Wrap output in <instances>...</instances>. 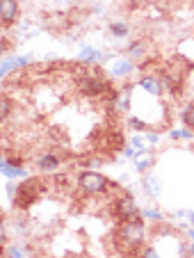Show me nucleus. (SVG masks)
Listing matches in <instances>:
<instances>
[{"label":"nucleus","instance_id":"2f4dec72","mask_svg":"<svg viewBox=\"0 0 194 258\" xmlns=\"http://www.w3.org/2000/svg\"><path fill=\"white\" fill-rule=\"evenodd\" d=\"M7 76H10V73H7V71H5V69H3V64H0V83H3V80H5V78H7Z\"/></svg>","mask_w":194,"mask_h":258},{"label":"nucleus","instance_id":"2eb2a0df","mask_svg":"<svg viewBox=\"0 0 194 258\" xmlns=\"http://www.w3.org/2000/svg\"><path fill=\"white\" fill-rule=\"evenodd\" d=\"M107 32H110L112 39H126L128 34H131V25L126 21H112L107 25Z\"/></svg>","mask_w":194,"mask_h":258},{"label":"nucleus","instance_id":"6ab92c4d","mask_svg":"<svg viewBox=\"0 0 194 258\" xmlns=\"http://www.w3.org/2000/svg\"><path fill=\"white\" fill-rule=\"evenodd\" d=\"M7 244H10V231H7V224L0 217V253H5Z\"/></svg>","mask_w":194,"mask_h":258},{"label":"nucleus","instance_id":"c85d7f7f","mask_svg":"<svg viewBox=\"0 0 194 258\" xmlns=\"http://www.w3.org/2000/svg\"><path fill=\"white\" fill-rule=\"evenodd\" d=\"M7 165H14V167H23V158H21V156H10V158H7Z\"/></svg>","mask_w":194,"mask_h":258},{"label":"nucleus","instance_id":"20e7f679","mask_svg":"<svg viewBox=\"0 0 194 258\" xmlns=\"http://www.w3.org/2000/svg\"><path fill=\"white\" fill-rule=\"evenodd\" d=\"M41 187H44V185H41V180L25 178V183H21V185H19V192H16L12 206H14V208H19V210H28L30 206L34 204V199H37V195H39V190H41Z\"/></svg>","mask_w":194,"mask_h":258},{"label":"nucleus","instance_id":"c756f323","mask_svg":"<svg viewBox=\"0 0 194 258\" xmlns=\"http://www.w3.org/2000/svg\"><path fill=\"white\" fill-rule=\"evenodd\" d=\"M137 153H140V151H137V149H135V146H126V149H123V156H126V158H133V160H135V156H137Z\"/></svg>","mask_w":194,"mask_h":258},{"label":"nucleus","instance_id":"7ed1b4c3","mask_svg":"<svg viewBox=\"0 0 194 258\" xmlns=\"http://www.w3.org/2000/svg\"><path fill=\"white\" fill-rule=\"evenodd\" d=\"M78 187L87 197H101V195H107L110 190H114L116 185H112V180L105 178L103 174H98V171L85 169L78 176Z\"/></svg>","mask_w":194,"mask_h":258},{"label":"nucleus","instance_id":"0eeeda50","mask_svg":"<svg viewBox=\"0 0 194 258\" xmlns=\"http://www.w3.org/2000/svg\"><path fill=\"white\" fill-rule=\"evenodd\" d=\"M34 167H37V171H41V174H57V169L62 167V158L55 151H46L37 158Z\"/></svg>","mask_w":194,"mask_h":258},{"label":"nucleus","instance_id":"1a4fd4ad","mask_svg":"<svg viewBox=\"0 0 194 258\" xmlns=\"http://www.w3.org/2000/svg\"><path fill=\"white\" fill-rule=\"evenodd\" d=\"M135 71V62L131 57H116L110 67V76L112 78H128Z\"/></svg>","mask_w":194,"mask_h":258},{"label":"nucleus","instance_id":"dca6fc26","mask_svg":"<svg viewBox=\"0 0 194 258\" xmlns=\"http://www.w3.org/2000/svg\"><path fill=\"white\" fill-rule=\"evenodd\" d=\"M0 174L5 176V178H28V169L25 167H14V165H5L0 169Z\"/></svg>","mask_w":194,"mask_h":258},{"label":"nucleus","instance_id":"4be33fe9","mask_svg":"<svg viewBox=\"0 0 194 258\" xmlns=\"http://www.w3.org/2000/svg\"><path fill=\"white\" fill-rule=\"evenodd\" d=\"M171 140H192L194 133L192 131H185V128H174V131L169 133Z\"/></svg>","mask_w":194,"mask_h":258},{"label":"nucleus","instance_id":"ddd939ff","mask_svg":"<svg viewBox=\"0 0 194 258\" xmlns=\"http://www.w3.org/2000/svg\"><path fill=\"white\" fill-rule=\"evenodd\" d=\"M16 110V103L12 96H7V94H0V126L5 121H10L12 114H14Z\"/></svg>","mask_w":194,"mask_h":258},{"label":"nucleus","instance_id":"a211bd4d","mask_svg":"<svg viewBox=\"0 0 194 258\" xmlns=\"http://www.w3.org/2000/svg\"><path fill=\"white\" fill-rule=\"evenodd\" d=\"M142 217L151 222H165V213L158 208H142Z\"/></svg>","mask_w":194,"mask_h":258},{"label":"nucleus","instance_id":"5701e85b","mask_svg":"<svg viewBox=\"0 0 194 258\" xmlns=\"http://www.w3.org/2000/svg\"><path fill=\"white\" fill-rule=\"evenodd\" d=\"M126 126L128 128H133V131H146V121L144 119H140V117H128V121H126Z\"/></svg>","mask_w":194,"mask_h":258},{"label":"nucleus","instance_id":"6e6552de","mask_svg":"<svg viewBox=\"0 0 194 258\" xmlns=\"http://www.w3.org/2000/svg\"><path fill=\"white\" fill-rule=\"evenodd\" d=\"M126 53H128V57H131L133 62H144V59L151 55V44H149V39L140 37V39L131 41V44H128V48H126Z\"/></svg>","mask_w":194,"mask_h":258},{"label":"nucleus","instance_id":"7c9ffc66","mask_svg":"<svg viewBox=\"0 0 194 258\" xmlns=\"http://www.w3.org/2000/svg\"><path fill=\"white\" fill-rule=\"evenodd\" d=\"M146 140H149V144H158V142H160V133L151 131L149 135H146Z\"/></svg>","mask_w":194,"mask_h":258},{"label":"nucleus","instance_id":"393cba45","mask_svg":"<svg viewBox=\"0 0 194 258\" xmlns=\"http://www.w3.org/2000/svg\"><path fill=\"white\" fill-rule=\"evenodd\" d=\"M5 192H7V197H10V201H14L16 192H19V185H16L14 180L10 178V183H5Z\"/></svg>","mask_w":194,"mask_h":258},{"label":"nucleus","instance_id":"473e14b6","mask_svg":"<svg viewBox=\"0 0 194 258\" xmlns=\"http://www.w3.org/2000/svg\"><path fill=\"white\" fill-rule=\"evenodd\" d=\"M187 256H194V240H192V244H189V249H187Z\"/></svg>","mask_w":194,"mask_h":258},{"label":"nucleus","instance_id":"9b49d317","mask_svg":"<svg viewBox=\"0 0 194 258\" xmlns=\"http://www.w3.org/2000/svg\"><path fill=\"white\" fill-rule=\"evenodd\" d=\"M110 59V53H103V50H96L92 46H83L80 48V64H96V62H107Z\"/></svg>","mask_w":194,"mask_h":258},{"label":"nucleus","instance_id":"bb28decb","mask_svg":"<svg viewBox=\"0 0 194 258\" xmlns=\"http://www.w3.org/2000/svg\"><path fill=\"white\" fill-rule=\"evenodd\" d=\"M131 144L133 146H135V149H137V151H146V144H144V137H140V135H135V137H133V140H131Z\"/></svg>","mask_w":194,"mask_h":258},{"label":"nucleus","instance_id":"72a5a7b5","mask_svg":"<svg viewBox=\"0 0 194 258\" xmlns=\"http://www.w3.org/2000/svg\"><path fill=\"white\" fill-rule=\"evenodd\" d=\"M7 165V158H3V156H0V169H3V167H5Z\"/></svg>","mask_w":194,"mask_h":258},{"label":"nucleus","instance_id":"4468645a","mask_svg":"<svg viewBox=\"0 0 194 258\" xmlns=\"http://www.w3.org/2000/svg\"><path fill=\"white\" fill-rule=\"evenodd\" d=\"M153 165H155V156L151 151H142L135 156V171H140V174H146Z\"/></svg>","mask_w":194,"mask_h":258},{"label":"nucleus","instance_id":"cd10ccee","mask_svg":"<svg viewBox=\"0 0 194 258\" xmlns=\"http://www.w3.org/2000/svg\"><path fill=\"white\" fill-rule=\"evenodd\" d=\"M140 253H142V256H146V258H155V256H158L155 247H142V249H140Z\"/></svg>","mask_w":194,"mask_h":258},{"label":"nucleus","instance_id":"b1692460","mask_svg":"<svg viewBox=\"0 0 194 258\" xmlns=\"http://www.w3.org/2000/svg\"><path fill=\"white\" fill-rule=\"evenodd\" d=\"M174 219H185V222L194 224V213H192V210H176V213H174Z\"/></svg>","mask_w":194,"mask_h":258},{"label":"nucleus","instance_id":"f03ea898","mask_svg":"<svg viewBox=\"0 0 194 258\" xmlns=\"http://www.w3.org/2000/svg\"><path fill=\"white\" fill-rule=\"evenodd\" d=\"M76 87L87 98H101L110 92V83L98 69H85L83 73H76Z\"/></svg>","mask_w":194,"mask_h":258},{"label":"nucleus","instance_id":"f704fd0d","mask_svg":"<svg viewBox=\"0 0 194 258\" xmlns=\"http://www.w3.org/2000/svg\"><path fill=\"white\" fill-rule=\"evenodd\" d=\"M187 235H189V238L194 240V229H189V233H187Z\"/></svg>","mask_w":194,"mask_h":258},{"label":"nucleus","instance_id":"39448f33","mask_svg":"<svg viewBox=\"0 0 194 258\" xmlns=\"http://www.w3.org/2000/svg\"><path fill=\"white\" fill-rule=\"evenodd\" d=\"M140 215H142V210L133 195H121L114 201V217L119 219V222H121V219H135V217H140Z\"/></svg>","mask_w":194,"mask_h":258},{"label":"nucleus","instance_id":"aec40b11","mask_svg":"<svg viewBox=\"0 0 194 258\" xmlns=\"http://www.w3.org/2000/svg\"><path fill=\"white\" fill-rule=\"evenodd\" d=\"M5 253L12 258H23L25 253H28V244H25V247H21V244H7Z\"/></svg>","mask_w":194,"mask_h":258},{"label":"nucleus","instance_id":"a878e982","mask_svg":"<svg viewBox=\"0 0 194 258\" xmlns=\"http://www.w3.org/2000/svg\"><path fill=\"white\" fill-rule=\"evenodd\" d=\"M12 48V41L7 39V37H0V59L7 57V50Z\"/></svg>","mask_w":194,"mask_h":258},{"label":"nucleus","instance_id":"9d476101","mask_svg":"<svg viewBox=\"0 0 194 258\" xmlns=\"http://www.w3.org/2000/svg\"><path fill=\"white\" fill-rule=\"evenodd\" d=\"M140 87L144 89L146 94L155 96V98H160L162 92H165V87H162L160 78H158V76H149V73H144V76L140 78Z\"/></svg>","mask_w":194,"mask_h":258},{"label":"nucleus","instance_id":"412c9836","mask_svg":"<svg viewBox=\"0 0 194 258\" xmlns=\"http://www.w3.org/2000/svg\"><path fill=\"white\" fill-rule=\"evenodd\" d=\"M14 233L19 235V238H25V235H28V222H25L23 217L14 219Z\"/></svg>","mask_w":194,"mask_h":258},{"label":"nucleus","instance_id":"423d86ee","mask_svg":"<svg viewBox=\"0 0 194 258\" xmlns=\"http://www.w3.org/2000/svg\"><path fill=\"white\" fill-rule=\"evenodd\" d=\"M21 21V3L19 0H0V25L14 28Z\"/></svg>","mask_w":194,"mask_h":258},{"label":"nucleus","instance_id":"f8f14e48","mask_svg":"<svg viewBox=\"0 0 194 258\" xmlns=\"http://www.w3.org/2000/svg\"><path fill=\"white\" fill-rule=\"evenodd\" d=\"M142 190L146 192L149 197H160V192H162V180H160V176H155V174H146L144 178H142Z\"/></svg>","mask_w":194,"mask_h":258},{"label":"nucleus","instance_id":"f3484780","mask_svg":"<svg viewBox=\"0 0 194 258\" xmlns=\"http://www.w3.org/2000/svg\"><path fill=\"white\" fill-rule=\"evenodd\" d=\"M178 117H180V121H183L187 128H194V101L185 103V105L180 107Z\"/></svg>","mask_w":194,"mask_h":258},{"label":"nucleus","instance_id":"f257e3e1","mask_svg":"<svg viewBox=\"0 0 194 258\" xmlns=\"http://www.w3.org/2000/svg\"><path fill=\"white\" fill-rule=\"evenodd\" d=\"M146 235H149V229H146L144 217H135V219H121L119 226L114 229V247L119 253H140V249L146 244Z\"/></svg>","mask_w":194,"mask_h":258}]
</instances>
